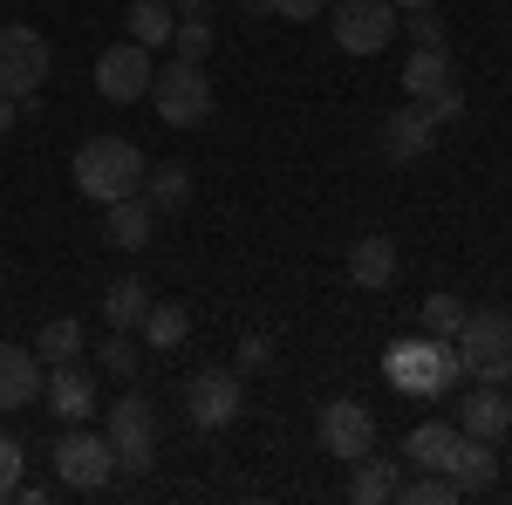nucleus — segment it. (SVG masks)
I'll use <instances>...</instances> for the list:
<instances>
[{
	"label": "nucleus",
	"mask_w": 512,
	"mask_h": 505,
	"mask_svg": "<svg viewBox=\"0 0 512 505\" xmlns=\"http://www.w3.org/2000/svg\"><path fill=\"white\" fill-rule=\"evenodd\" d=\"M396 35H410L417 48H444V21H437V7H410L396 21Z\"/></svg>",
	"instance_id": "nucleus-30"
},
{
	"label": "nucleus",
	"mask_w": 512,
	"mask_h": 505,
	"mask_svg": "<svg viewBox=\"0 0 512 505\" xmlns=\"http://www.w3.org/2000/svg\"><path fill=\"white\" fill-rule=\"evenodd\" d=\"M239 7H246L253 21H274V0H239Z\"/></svg>",
	"instance_id": "nucleus-38"
},
{
	"label": "nucleus",
	"mask_w": 512,
	"mask_h": 505,
	"mask_svg": "<svg viewBox=\"0 0 512 505\" xmlns=\"http://www.w3.org/2000/svg\"><path fill=\"white\" fill-rule=\"evenodd\" d=\"M151 76H158V62H151V48H137V41H117V48L96 55V96H103V103H137V96H151Z\"/></svg>",
	"instance_id": "nucleus-11"
},
{
	"label": "nucleus",
	"mask_w": 512,
	"mask_h": 505,
	"mask_svg": "<svg viewBox=\"0 0 512 505\" xmlns=\"http://www.w3.org/2000/svg\"><path fill=\"white\" fill-rule=\"evenodd\" d=\"M151 103H158L164 130H198V123L212 117V76H205V62L171 55L158 76H151Z\"/></svg>",
	"instance_id": "nucleus-4"
},
{
	"label": "nucleus",
	"mask_w": 512,
	"mask_h": 505,
	"mask_svg": "<svg viewBox=\"0 0 512 505\" xmlns=\"http://www.w3.org/2000/svg\"><path fill=\"white\" fill-rule=\"evenodd\" d=\"M144 151L130 144V137H89L76 151V192L96 198V205H110V198H130L144 185Z\"/></svg>",
	"instance_id": "nucleus-2"
},
{
	"label": "nucleus",
	"mask_w": 512,
	"mask_h": 505,
	"mask_svg": "<svg viewBox=\"0 0 512 505\" xmlns=\"http://www.w3.org/2000/svg\"><path fill=\"white\" fill-rule=\"evenodd\" d=\"M55 69V55H48V35L41 28H0V96H41V82Z\"/></svg>",
	"instance_id": "nucleus-7"
},
{
	"label": "nucleus",
	"mask_w": 512,
	"mask_h": 505,
	"mask_svg": "<svg viewBox=\"0 0 512 505\" xmlns=\"http://www.w3.org/2000/svg\"><path fill=\"white\" fill-rule=\"evenodd\" d=\"M451 55L444 48H410V62H403V89H410V103H431L437 89H451Z\"/></svg>",
	"instance_id": "nucleus-22"
},
{
	"label": "nucleus",
	"mask_w": 512,
	"mask_h": 505,
	"mask_svg": "<svg viewBox=\"0 0 512 505\" xmlns=\"http://www.w3.org/2000/svg\"><path fill=\"white\" fill-rule=\"evenodd\" d=\"M137 192L151 198V205H158V212H178V205H185V198H192V171H185V164H151V171H144V185H137Z\"/></svg>",
	"instance_id": "nucleus-24"
},
{
	"label": "nucleus",
	"mask_w": 512,
	"mask_h": 505,
	"mask_svg": "<svg viewBox=\"0 0 512 505\" xmlns=\"http://www.w3.org/2000/svg\"><path fill=\"white\" fill-rule=\"evenodd\" d=\"M35 355H41V362H76V355H82V321H76V314H55V321H41Z\"/></svg>",
	"instance_id": "nucleus-25"
},
{
	"label": "nucleus",
	"mask_w": 512,
	"mask_h": 505,
	"mask_svg": "<svg viewBox=\"0 0 512 505\" xmlns=\"http://www.w3.org/2000/svg\"><path fill=\"white\" fill-rule=\"evenodd\" d=\"M410 7H437V0H396V14H410Z\"/></svg>",
	"instance_id": "nucleus-39"
},
{
	"label": "nucleus",
	"mask_w": 512,
	"mask_h": 505,
	"mask_svg": "<svg viewBox=\"0 0 512 505\" xmlns=\"http://www.w3.org/2000/svg\"><path fill=\"white\" fill-rule=\"evenodd\" d=\"M137 362H144V355H137V342H130L123 328H110V342L96 349V369H103V376H117V383H130V376H137Z\"/></svg>",
	"instance_id": "nucleus-28"
},
{
	"label": "nucleus",
	"mask_w": 512,
	"mask_h": 505,
	"mask_svg": "<svg viewBox=\"0 0 512 505\" xmlns=\"http://www.w3.org/2000/svg\"><path fill=\"white\" fill-rule=\"evenodd\" d=\"M110 471H117V451H110L103 430L69 424V437H55V478H62L69 492H103Z\"/></svg>",
	"instance_id": "nucleus-8"
},
{
	"label": "nucleus",
	"mask_w": 512,
	"mask_h": 505,
	"mask_svg": "<svg viewBox=\"0 0 512 505\" xmlns=\"http://www.w3.org/2000/svg\"><path fill=\"white\" fill-rule=\"evenodd\" d=\"M396 499H410V505H451V499H458V478H451V471H424V478L396 485Z\"/></svg>",
	"instance_id": "nucleus-29"
},
{
	"label": "nucleus",
	"mask_w": 512,
	"mask_h": 505,
	"mask_svg": "<svg viewBox=\"0 0 512 505\" xmlns=\"http://www.w3.org/2000/svg\"><path fill=\"white\" fill-rule=\"evenodd\" d=\"M451 478H458V499H472V492H492V478H499V458H492V444H485V437H458V451H451Z\"/></svg>",
	"instance_id": "nucleus-20"
},
{
	"label": "nucleus",
	"mask_w": 512,
	"mask_h": 505,
	"mask_svg": "<svg viewBox=\"0 0 512 505\" xmlns=\"http://www.w3.org/2000/svg\"><path fill=\"white\" fill-rule=\"evenodd\" d=\"M499 389H506V396H512V376H506V383H499Z\"/></svg>",
	"instance_id": "nucleus-41"
},
{
	"label": "nucleus",
	"mask_w": 512,
	"mask_h": 505,
	"mask_svg": "<svg viewBox=\"0 0 512 505\" xmlns=\"http://www.w3.org/2000/svg\"><path fill=\"white\" fill-rule=\"evenodd\" d=\"M171 28H178V14H171V0H130L123 7V41H137V48H171Z\"/></svg>",
	"instance_id": "nucleus-19"
},
{
	"label": "nucleus",
	"mask_w": 512,
	"mask_h": 505,
	"mask_svg": "<svg viewBox=\"0 0 512 505\" xmlns=\"http://www.w3.org/2000/svg\"><path fill=\"white\" fill-rule=\"evenodd\" d=\"M424 110H431L437 123H458V117H465V89H458V82H451V89H437V96L424 103Z\"/></svg>",
	"instance_id": "nucleus-34"
},
{
	"label": "nucleus",
	"mask_w": 512,
	"mask_h": 505,
	"mask_svg": "<svg viewBox=\"0 0 512 505\" xmlns=\"http://www.w3.org/2000/svg\"><path fill=\"white\" fill-rule=\"evenodd\" d=\"M396 485H403V478H396V458H376V451L355 458V478H349V499L355 505H390Z\"/></svg>",
	"instance_id": "nucleus-23"
},
{
	"label": "nucleus",
	"mask_w": 512,
	"mask_h": 505,
	"mask_svg": "<svg viewBox=\"0 0 512 505\" xmlns=\"http://www.w3.org/2000/svg\"><path fill=\"white\" fill-rule=\"evenodd\" d=\"M41 383H48V362L35 355V342H0V410H28L41 403Z\"/></svg>",
	"instance_id": "nucleus-14"
},
{
	"label": "nucleus",
	"mask_w": 512,
	"mask_h": 505,
	"mask_svg": "<svg viewBox=\"0 0 512 505\" xmlns=\"http://www.w3.org/2000/svg\"><path fill=\"white\" fill-rule=\"evenodd\" d=\"M171 14H178V21H205V14H212V0H171Z\"/></svg>",
	"instance_id": "nucleus-36"
},
{
	"label": "nucleus",
	"mask_w": 512,
	"mask_h": 505,
	"mask_svg": "<svg viewBox=\"0 0 512 505\" xmlns=\"http://www.w3.org/2000/svg\"><path fill=\"white\" fill-rule=\"evenodd\" d=\"M499 444H506V451H512V430H506V437H499Z\"/></svg>",
	"instance_id": "nucleus-40"
},
{
	"label": "nucleus",
	"mask_w": 512,
	"mask_h": 505,
	"mask_svg": "<svg viewBox=\"0 0 512 505\" xmlns=\"http://www.w3.org/2000/svg\"><path fill=\"white\" fill-rule=\"evenodd\" d=\"M41 403H48L62 424H89V417L103 410V403H96V369H82V362H48Z\"/></svg>",
	"instance_id": "nucleus-12"
},
{
	"label": "nucleus",
	"mask_w": 512,
	"mask_h": 505,
	"mask_svg": "<svg viewBox=\"0 0 512 505\" xmlns=\"http://www.w3.org/2000/svg\"><path fill=\"white\" fill-rule=\"evenodd\" d=\"M151 233H158V205H151L144 192L110 198V205H103V239H110L117 253H144Z\"/></svg>",
	"instance_id": "nucleus-15"
},
{
	"label": "nucleus",
	"mask_w": 512,
	"mask_h": 505,
	"mask_svg": "<svg viewBox=\"0 0 512 505\" xmlns=\"http://www.w3.org/2000/svg\"><path fill=\"white\" fill-rule=\"evenodd\" d=\"M465 301H458V294H424V335H444V342H451V335H458V328H465Z\"/></svg>",
	"instance_id": "nucleus-27"
},
{
	"label": "nucleus",
	"mask_w": 512,
	"mask_h": 505,
	"mask_svg": "<svg viewBox=\"0 0 512 505\" xmlns=\"http://www.w3.org/2000/svg\"><path fill=\"white\" fill-rule=\"evenodd\" d=\"M396 0H328V35L342 55H383L396 41Z\"/></svg>",
	"instance_id": "nucleus-6"
},
{
	"label": "nucleus",
	"mask_w": 512,
	"mask_h": 505,
	"mask_svg": "<svg viewBox=\"0 0 512 505\" xmlns=\"http://www.w3.org/2000/svg\"><path fill=\"white\" fill-rule=\"evenodd\" d=\"M451 349H458L472 383H506L512 376V314L506 308H472L465 328L451 335Z\"/></svg>",
	"instance_id": "nucleus-3"
},
{
	"label": "nucleus",
	"mask_w": 512,
	"mask_h": 505,
	"mask_svg": "<svg viewBox=\"0 0 512 505\" xmlns=\"http://www.w3.org/2000/svg\"><path fill=\"white\" fill-rule=\"evenodd\" d=\"M14 123H21V103H14V96H0V137H7Z\"/></svg>",
	"instance_id": "nucleus-37"
},
{
	"label": "nucleus",
	"mask_w": 512,
	"mask_h": 505,
	"mask_svg": "<svg viewBox=\"0 0 512 505\" xmlns=\"http://www.w3.org/2000/svg\"><path fill=\"white\" fill-rule=\"evenodd\" d=\"M328 0H274V21H321Z\"/></svg>",
	"instance_id": "nucleus-35"
},
{
	"label": "nucleus",
	"mask_w": 512,
	"mask_h": 505,
	"mask_svg": "<svg viewBox=\"0 0 512 505\" xmlns=\"http://www.w3.org/2000/svg\"><path fill=\"white\" fill-rule=\"evenodd\" d=\"M110 451H117V471L130 478H144V471L158 465V410H151V396L144 389H123L117 403H110Z\"/></svg>",
	"instance_id": "nucleus-5"
},
{
	"label": "nucleus",
	"mask_w": 512,
	"mask_h": 505,
	"mask_svg": "<svg viewBox=\"0 0 512 505\" xmlns=\"http://www.w3.org/2000/svg\"><path fill=\"white\" fill-rule=\"evenodd\" d=\"M239 410H246V383H239V369H198L192 383H185V417H192L198 430L239 424Z\"/></svg>",
	"instance_id": "nucleus-10"
},
{
	"label": "nucleus",
	"mask_w": 512,
	"mask_h": 505,
	"mask_svg": "<svg viewBox=\"0 0 512 505\" xmlns=\"http://www.w3.org/2000/svg\"><path fill=\"white\" fill-rule=\"evenodd\" d=\"M233 369H239V376L274 369V342H267V335H246V342H239V355H233Z\"/></svg>",
	"instance_id": "nucleus-32"
},
{
	"label": "nucleus",
	"mask_w": 512,
	"mask_h": 505,
	"mask_svg": "<svg viewBox=\"0 0 512 505\" xmlns=\"http://www.w3.org/2000/svg\"><path fill=\"white\" fill-rule=\"evenodd\" d=\"M171 55L205 62V55H212V28H205V21H178V28H171Z\"/></svg>",
	"instance_id": "nucleus-31"
},
{
	"label": "nucleus",
	"mask_w": 512,
	"mask_h": 505,
	"mask_svg": "<svg viewBox=\"0 0 512 505\" xmlns=\"http://www.w3.org/2000/svg\"><path fill=\"white\" fill-rule=\"evenodd\" d=\"M437 130H444V123H437L424 103H403V110H390V117H383L376 144H383V157H390V164H417V157L437 144Z\"/></svg>",
	"instance_id": "nucleus-13"
},
{
	"label": "nucleus",
	"mask_w": 512,
	"mask_h": 505,
	"mask_svg": "<svg viewBox=\"0 0 512 505\" xmlns=\"http://www.w3.org/2000/svg\"><path fill=\"white\" fill-rule=\"evenodd\" d=\"M458 430H465V437H485V444H499V437L512 430V396L499 383H478L472 396L458 403Z\"/></svg>",
	"instance_id": "nucleus-16"
},
{
	"label": "nucleus",
	"mask_w": 512,
	"mask_h": 505,
	"mask_svg": "<svg viewBox=\"0 0 512 505\" xmlns=\"http://www.w3.org/2000/svg\"><path fill=\"white\" fill-rule=\"evenodd\" d=\"M315 430H321V451H328V458H342V465L369 458V451H376V437H383V430H376V410H369V403H355V396H328Z\"/></svg>",
	"instance_id": "nucleus-9"
},
{
	"label": "nucleus",
	"mask_w": 512,
	"mask_h": 505,
	"mask_svg": "<svg viewBox=\"0 0 512 505\" xmlns=\"http://www.w3.org/2000/svg\"><path fill=\"white\" fill-rule=\"evenodd\" d=\"M21 465H28L21 437H0V499H14V485H21Z\"/></svg>",
	"instance_id": "nucleus-33"
},
{
	"label": "nucleus",
	"mask_w": 512,
	"mask_h": 505,
	"mask_svg": "<svg viewBox=\"0 0 512 505\" xmlns=\"http://www.w3.org/2000/svg\"><path fill=\"white\" fill-rule=\"evenodd\" d=\"M458 417H431V424H417L410 437H403V458L417 471H451V451H458Z\"/></svg>",
	"instance_id": "nucleus-18"
},
{
	"label": "nucleus",
	"mask_w": 512,
	"mask_h": 505,
	"mask_svg": "<svg viewBox=\"0 0 512 505\" xmlns=\"http://www.w3.org/2000/svg\"><path fill=\"white\" fill-rule=\"evenodd\" d=\"M192 335V314L178 308V301H151V314H144V342L151 349H178Z\"/></svg>",
	"instance_id": "nucleus-26"
},
{
	"label": "nucleus",
	"mask_w": 512,
	"mask_h": 505,
	"mask_svg": "<svg viewBox=\"0 0 512 505\" xmlns=\"http://www.w3.org/2000/svg\"><path fill=\"white\" fill-rule=\"evenodd\" d=\"M383 376H390V389H403V396H444V389L465 376V362H458V349H451L444 335H403V342H390V355H383Z\"/></svg>",
	"instance_id": "nucleus-1"
},
{
	"label": "nucleus",
	"mask_w": 512,
	"mask_h": 505,
	"mask_svg": "<svg viewBox=\"0 0 512 505\" xmlns=\"http://www.w3.org/2000/svg\"><path fill=\"white\" fill-rule=\"evenodd\" d=\"M396 267H403V260H396V239L390 233H369V239H355V246H349V280L362 287V294H383V287L396 280Z\"/></svg>",
	"instance_id": "nucleus-17"
},
{
	"label": "nucleus",
	"mask_w": 512,
	"mask_h": 505,
	"mask_svg": "<svg viewBox=\"0 0 512 505\" xmlns=\"http://www.w3.org/2000/svg\"><path fill=\"white\" fill-rule=\"evenodd\" d=\"M144 314H151V287H144L137 273H123V280L103 287V321H110V328L130 335V328H144Z\"/></svg>",
	"instance_id": "nucleus-21"
}]
</instances>
